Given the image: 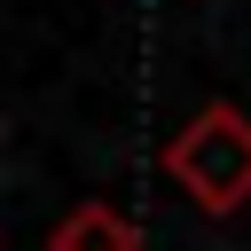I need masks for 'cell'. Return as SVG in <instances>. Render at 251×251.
<instances>
[{"mask_svg":"<svg viewBox=\"0 0 251 251\" xmlns=\"http://www.w3.org/2000/svg\"><path fill=\"white\" fill-rule=\"evenodd\" d=\"M165 180L173 188H188V204L196 212H235V204H251V118L235 110V102H204L173 141H165Z\"/></svg>","mask_w":251,"mask_h":251,"instance_id":"obj_1","label":"cell"},{"mask_svg":"<svg viewBox=\"0 0 251 251\" xmlns=\"http://www.w3.org/2000/svg\"><path fill=\"white\" fill-rule=\"evenodd\" d=\"M47 251H141V227H133V212H118L102 196H78L47 227Z\"/></svg>","mask_w":251,"mask_h":251,"instance_id":"obj_2","label":"cell"}]
</instances>
